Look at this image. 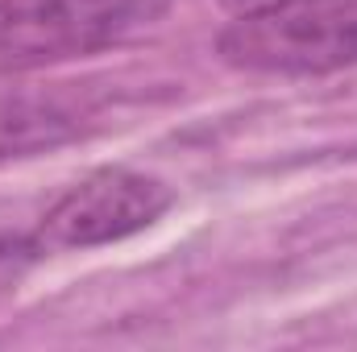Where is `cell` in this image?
I'll use <instances>...</instances> for the list:
<instances>
[{
  "instance_id": "1",
  "label": "cell",
  "mask_w": 357,
  "mask_h": 352,
  "mask_svg": "<svg viewBox=\"0 0 357 352\" xmlns=\"http://www.w3.org/2000/svg\"><path fill=\"white\" fill-rule=\"evenodd\" d=\"M171 0H0V63L38 71L88 58L158 25Z\"/></svg>"
},
{
  "instance_id": "2",
  "label": "cell",
  "mask_w": 357,
  "mask_h": 352,
  "mask_svg": "<svg viewBox=\"0 0 357 352\" xmlns=\"http://www.w3.org/2000/svg\"><path fill=\"white\" fill-rule=\"evenodd\" d=\"M216 50L229 67L258 75H328L357 67V0H307L233 17Z\"/></svg>"
},
{
  "instance_id": "3",
  "label": "cell",
  "mask_w": 357,
  "mask_h": 352,
  "mask_svg": "<svg viewBox=\"0 0 357 352\" xmlns=\"http://www.w3.org/2000/svg\"><path fill=\"white\" fill-rule=\"evenodd\" d=\"M175 203V191L154 175L108 166L96 170L71 191H63L50 211L38 220L33 237L42 253H71V249H100L146 232L158 224Z\"/></svg>"
},
{
  "instance_id": "4",
  "label": "cell",
  "mask_w": 357,
  "mask_h": 352,
  "mask_svg": "<svg viewBox=\"0 0 357 352\" xmlns=\"http://www.w3.org/2000/svg\"><path fill=\"white\" fill-rule=\"evenodd\" d=\"M91 99L75 83H33L4 75L0 79V162L54 150L84 133Z\"/></svg>"
},
{
  "instance_id": "5",
  "label": "cell",
  "mask_w": 357,
  "mask_h": 352,
  "mask_svg": "<svg viewBox=\"0 0 357 352\" xmlns=\"http://www.w3.org/2000/svg\"><path fill=\"white\" fill-rule=\"evenodd\" d=\"M42 249H38V237L29 232H4L0 228V273H8V269H17L21 262H29V257H38Z\"/></svg>"
},
{
  "instance_id": "6",
  "label": "cell",
  "mask_w": 357,
  "mask_h": 352,
  "mask_svg": "<svg viewBox=\"0 0 357 352\" xmlns=\"http://www.w3.org/2000/svg\"><path fill=\"white\" fill-rule=\"evenodd\" d=\"M233 17H250V13H270V8H291V4H307V0H220Z\"/></svg>"
}]
</instances>
